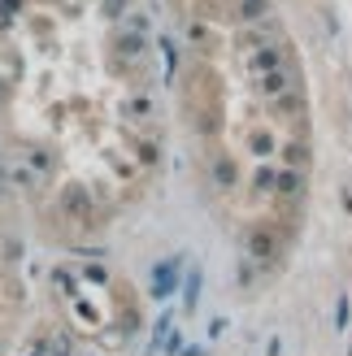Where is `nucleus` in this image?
<instances>
[{
    "label": "nucleus",
    "instance_id": "1",
    "mask_svg": "<svg viewBox=\"0 0 352 356\" xmlns=\"http://www.w3.org/2000/svg\"><path fill=\"white\" fill-rule=\"evenodd\" d=\"M0 131L65 235H96L148 187L161 135L127 0H0Z\"/></svg>",
    "mask_w": 352,
    "mask_h": 356
},
{
    "label": "nucleus",
    "instance_id": "2",
    "mask_svg": "<svg viewBox=\"0 0 352 356\" xmlns=\"http://www.w3.org/2000/svg\"><path fill=\"white\" fill-rule=\"evenodd\" d=\"M205 191L257 252L278 248L309 191V92L266 0H196L187 65Z\"/></svg>",
    "mask_w": 352,
    "mask_h": 356
},
{
    "label": "nucleus",
    "instance_id": "3",
    "mask_svg": "<svg viewBox=\"0 0 352 356\" xmlns=\"http://www.w3.org/2000/svg\"><path fill=\"white\" fill-rule=\"evenodd\" d=\"M17 261H13V243H9V230L0 222V348H5L9 330H13V317H17Z\"/></svg>",
    "mask_w": 352,
    "mask_h": 356
}]
</instances>
